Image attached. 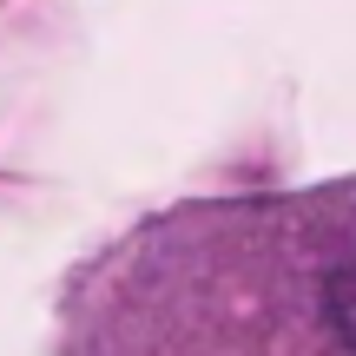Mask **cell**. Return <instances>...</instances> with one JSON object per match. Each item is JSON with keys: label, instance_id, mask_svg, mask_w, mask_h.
<instances>
[{"label": "cell", "instance_id": "1", "mask_svg": "<svg viewBox=\"0 0 356 356\" xmlns=\"http://www.w3.org/2000/svg\"><path fill=\"white\" fill-rule=\"evenodd\" d=\"M86 356H356V191L198 204L92 291Z\"/></svg>", "mask_w": 356, "mask_h": 356}]
</instances>
